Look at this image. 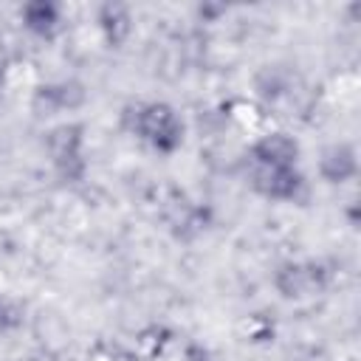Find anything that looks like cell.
Here are the masks:
<instances>
[{
	"label": "cell",
	"instance_id": "17",
	"mask_svg": "<svg viewBox=\"0 0 361 361\" xmlns=\"http://www.w3.org/2000/svg\"><path fill=\"white\" fill-rule=\"evenodd\" d=\"M113 361H141V358H138L135 353H118V355H116Z\"/></svg>",
	"mask_w": 361,
	"mask_h": 361
},
{
	"label": "cell",
	"instance_id": "1",
	"mask_svg": "<svg viewBox=\"0 0 361 361\" xmlns=\"http://www.w3.org/2000/svg\"><path fill=\"white\" fill-rule=\"evenodd\" d=\"M127 121L130 133L158 155H175L186 141V121L169 102H138L130 107Z\"/></svg>",
	"mask_w": 361,
	"mask_h": 361
},
{
	"label": "cell",
	"instance_id": "14",
	"mask_svg": "<svg viewBox=\"0 0 361 361\" xmlns=\"http://www.w3.org/2000/svg\"><path fill=\"white\" fill-rule=\"evenodd\" d=\"M226 14H228V6L226 3H217V0H203V3L195 6L197 23H220Z\"/></svg>",
	"mask_w": 361,
	"mask_h": 361
},
{
	"label": "cell",
	"instance_id": "19",
	"mask_svg": "<svg viewBox=\"0 0 361 361\" xmlns=\"http://www.w3.org/2000/svg\"><path fill=\"white\" fill-rule=\"evenodd\" d=\"M28 361H51V358H45V355H42V358H28Z\"/></svg>",
	"mask_w": 361,
	"mask_h": 361
},
{
	"label": "cell",
	"instance_id": "13",
	"mask_svg": "<svg viewBox=\"0 0 361 361\" xmlns=\"http://www.w3.org/2000/svg\"><path fill=\"white\" fill-rule=\"evenodd\" d=\"M274 333H276V327H274V319L271 316L251 313L245 319V341H251V344H268V341H274Z\"/></svg>",
	"mask_w": 361,
	"mask_h": 361
},
{
	"label": "cell",
	"instance_id": "6",
	"mask_svg": "<svg viewBox=\"0 0 361 361\" xmlns=\"http://www.w3.org/2000/svg\"><path fill=\"white\" fill-rule=\"evenodd\" d=\"M248 158H251L254 166H262V169L299 166L302 144L296 141V135H290V133H285V130H271V133L259 135V138L248 147Z\"/></svg>",
	"mask_w": 361,
	"mask_h": 361
},
{
	"label": "cell",
	"instance_id": "11",
	"mask_svg": "<svg viewBox=\"0 0 361 361\" xmlns=\"http://www.w3.org/2000/svg\"><path fill=\"white\" fill-rule=\"evenodd\" d=\"M175 341V330L164 322H147L144 327L135 330V355L141 361H158Z\"/></svg>",
	"mask_w": 361,
	"mask_h": 361
},
{
	"label": "cell",
	"instance_id": "12",
	"mask_svg": "<svg viewBox=\"0 0 361 361\" xmlns=\"http://www.w3.org/2000/svg\"><path fill=\"white\" fill-rule=\"evenodd\" d=\"M25 324V305L8 293H0V333H17Z\"/></svg>",
	"mask_w": 361,
	"mask_h": 361
},
{
	"label": "cell",
	"instance_id": "16",
	"mask_svg": "<svg viewBox=\"0 0 361 361\" xmlns=\"http://www.w3.org/2000/svg\"><path fill=\"white\" fill-rule=\"evenodd\" d=\"M8 68H11V54H8V48L0 42V79L8 76Z\"/></svg>",
	"mask_w": 361,
	"mask_h": 361
},
{
	"label": "cell",
	"instance_id": "8",
	"mask_svg": "<svg viewBox=\"0 0 361 361\" xmlns=\"http://www.w3.org/2000/svg\"><path fill=\"white\" fill-rule=\"evenodd\" d=\"M96 28L110 51H121L133 37V8L118 0H104L96 6Z\"/></svg>",
	"mask_w": 361,
	"mask_h": 361
},
{
	"label": "cell",
	"instance_id": "9",
	"mask_svg": "<svg viewBox=\"0 0 361 361\" xmlns=\"http://www.w3.org/2000/svg\"><path fill=\"white\" fill-rule=\"evenodd\" d=\"M20 25L42 42H54L62 31V6L56 0H28L20 6Z\"/></svg>",
	"mask_w": 361,
	"mask_h": 361
},
{
	"label": "cell",
	"instance_id": "10",
	"mask_svg": "<svg viewBox=\"0 0 361 361\" xmlns=\"http://www.w3.org/2000/svg\"><path fill=\"white\" fill-rule=\"evenodd\" d=\"M209 226H212V209L203 203H180V209L169 217L172 237L180 243L197 240Z\"/></svg>",
	"mask_w": 361,
	"mask_h": 361
},
{
	"label": "cell",
	"instance_id": "4",
	"mask_svg": "<svg viewBox=\"0 0 361 361\" xmlns=\"http://www.w3.org/2000/svg\"><path fill=\"white\" fill-rule=\"evenodd\" d=\"M87 104V87L79 79H56L34 87L28 107L34 118H54L59 113H76Z\"/></svg>",
	"mask_w": 361,
	"mask_h": 361
},
{
	"label": "cell",
	"instance_id": "3",
	"mask_svg": "<svg viewBox=\"0 0 361 361\" xmlns=\"http://www.w3.org/2000/svg\"><path fill=\"white\" fill-rule=\"evenodd\" d=\"M333 282V271L324 259H285L274 268L271 285L285 302H302L322 296Z\"/></svg>",
	"mask_w": 361,
	"mask_h": 361
},
{
	"label": "cell",
	"instance_id": "15",
	"mask_svg": "<svg viewBox=\"0 0 361 361\" xmlns=\"http://www.w3.org/2000/svg\"><path fill=\"white\" fill-rule=\"evenodd\" d=\"M180 358H183V361H214L212 350H209L203 341H197V338L183 341V347H180Z\"/></svg>",
	"mask_w": 361,
	"mask_h": 361
},
{
	"label": "cell",
	"instance_id": "2",
	"mask_svg": "<svg viewBox=\"0 0 361 361\" xmlns=\"http://www.w3.org/2000/svg\"><path fill=\"white\" fill-rule=\"evenodd\" d=\"M85 124L62 121L45 133V152L56 178L68 186H76L87 178V155H85Z\"/></svg>",
	"mask_w": 361,
	"mask_h": 361
},
{
	"label": "cell",
	"instance_id": "5",
	"mask_svg": "<svg viewBox=\"0 0 361 361\" xmlns=\"http://www.w3.org/2000/svg\"><path fill=\"white\" fill-rule=\"evenodd\" d=\"M251 186L259 197L271 203H299L307 192L305 172L299 166H279V169H251Z\"/></svg>",
	"mask_w": 361,
	"mask_h": 361
},
{
	"label": "cell",
	"instance_id": "7",
	"mask_svg": "<svg viewBox=\"0 0 361 361\" xmlns=\"http://www.w3.org/2000/svg\"><path fill=\"white\" fill-rule=\"evenodd\" d=\"M316 172L327 186H344L358 175V149L350 141H333L319 152Z\"/></svg>",
	"mask_w": 361,
	"mask_h": 361
},
{
	"label": "cell",
	"instance_id": "18",
	"mask_svg": "<svg viewBox=\"0 0 361 361\" xmlns=\"http://www.w3.org/2000/svg\"><path fill=\"white\" fill-rule=\"evenodd\" d=\"M3 90H6V79H0V99H3Z\"/></svg>",
	"mask_w": 361,
	"mask_h": 361
}]
</instances>
